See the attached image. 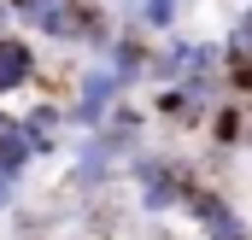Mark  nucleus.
I'll use <instances>...</instances> for the list:
<instances>
[{
	"label": "nucleus",
	"mask_w": 252,
	"mask_h": 240,
	"mask_svg": "<svg viewBox=\"0 0 252 240\" xmlns=\"http://www.w3.org/2000/svg\"><path fill=\"white\" fill-rule=\"evenodd\" d=\"M124 181L135 187V211H141L147 223H170V217H182V199L199 187V164H188L182 152L147 141V147L124 164Z\"/></svg>",
	"instance_id": "obj_1"
},
{
	"label": "nucleus",
	"mask_w": 252,
	"mask_h": 240,
	"mask_svg": "<svg viewBox=\"0 0 252 240\" xmlns=\"http://www.w3.org/2000/svg\"><path fill=\"white\" fill-rule=\"evenodd\" d=\"M124 100H129V88L118 82L112 64H88V59H82V70L70 76V100H64L70 129H76V135H94L100 123L112 118V106H124Z\"/></svg>",
	"instance_id": "obj_2"
},
{
	"label": "nucleus",
	"mask_w": 252,
	"mask_h": 240,
	"mask_svg": "<svg viewBox=\"0 0 252 240\" xmlns=\"http://www.w3.org/2000/svg\"><path fill=\"white\" fill-rule=\"evenodd\" d=\"M118 181H124V158H118L100 135H76L70 170H64V193H76V199H106Z\"/></svg>",
	"instance_id": "obj_3"
},
{
	"label": "nucleus",
	"mask_w": 252,
	"mask_h": 240,
	"mask_svg": "<svg viewBox=\"0 0 252 240\" xmlns=\"http://www.w3.org/2000/svg\"><path fill=\"white\" fill-rule=\"evenodd\" d=\"M182 217H188V229L199 240H252V217H241V205L211 181H199L182 199Z\"/></svg>",
	"instance_id": "obj_4"
},
{
	"label": "nucleus",
	"mask_w": 252,
	"mask_h": 240,
	"mask_svg": "<svg viewBox=\"0 0 252 240\" xmlns=\"http://www.w3.org/2000/svg\"><path fill=\"white\" fill-rule=\"evenodd\" d=\"M41 76H47V47L35 35H24V30H6L0 35V100L30 94Z\"/></svg>",
	"instance_id": "obj_5"
},
{
	"label": "nucleus",
	"mask_w": 252,
	"mask_h": 240,
	"mask_svg": "<svg viewBox=\"0 0 252 240\" xmlns=\"http://www.w3.org/2000/svg\"><path fill=\"white\" fill-rule=\"evenodd\" d=\"M82 0H12V24L24 35H35L41 47H70V24H76Z\"/></svg>",
	"instance_id": "obj_6"
},
{
	"label": "nucleus",
	"mask_w": 252,
	"mask_h": 240,
	"mask_svg": "<svg viewBox=\"0 0 252 240\" xmlns=\"http://www.w3.org/2000/svg\"><path fill=\"white\" fill-rule=\"evenodd\" d=\"M118 35H124V18H118L112 6H100V0H82V6H76L70 47H76L88 64H106V53H112V41H118Z\"/></svg>",
	"instance_id": "obj_7"
},
{
	"label": "nucleus",
	"mask_w": 252,
	"mask_h": 240,
	"mask_svg": "<svg viewBox=\"0 0 252 240\" xmlns=\"http://www.w3.org/2000/svg\"><path fill=\"white\" fill-rule=\"evenodd\" d=\"M205 118H211V106H205L193 88H182V82L153 88V123H158V129H170V135H193V129H205Z\"/></svg>",
	"instance_id": "obj_8"
},
{
	"label": "nucleus",
	"mask_w": 252,
	"mask_h": 240,
	"mask_svg": "<svg viewBox=\"0 0 252 240\" xmlns=\"http://www.w3.org/2000/svg\"><path fill=\"white\" fill-rule=\"evenodd\" d=\"M147 129H153V112H147V106H135V100H124V106H112V118L100 123L94 135H100V141H106V147L129 164V158L147 147Z\"/></svg>",
	"instance_id": "obj_9"
},
{
	"label": "nucleus",
	"mask_w": 252,
	"mask_h": 240,
	"mask_svg": "<svg viewBox=\"0 0 252 240\" xmlns=\"http://www.w3.org/2000/svg\"><path fill=\"white\" fill-rule=\"evenodd\" d=\"M18 118H24V135H30L35 158H53V152L64 147V135H70L64 100H30V112H18Z\"/></svg>",
	"instance_id": "obj_10"
},
{
	"label": "nucleus",
	"mask_w": 252,
	"mask_h": 240,
	"mask_svg": "<svg viewBox=\"0 0 252 240\" xmlns=\"http://www.w3.org/2000/svg\"><path fill=\"white\" fill-rule=\"evenodd\" d=\"M247 123H252V106L247 100H217L211 106V118H205V141H211V152H247Z\"/></svg>",
	"instance_id": "obj_11"
},
{
	"label": "nucleus",
	"mask_w": 252,
	"mask_h": 240,
	"mask_svg": "<svg viewBox=\"0 0 252 240\" xmlns=\"http://www.w3.org/2000/svg\"><path fill=\"white\" fill-rule=\"evenodd\" d=\"M106 64L118 70V82H124L129 94H135V88H147V64H153V35H141V30H129V24H124V35L112 41Z\"/></svg>",
	"instance_id": "obj_12"
},
{
	"label": "nucleus",
	"mask_w": 252,
	"mask_h": 240,
	"mask_svg": "<svg viewBox=\"0 0 252 240\" xmlns=\"http://www.w3.org/2000/svg\"><path fill=\"white\" fill-rule=\"evenodd\" d=\"M35 164H41V158H35V147H30V135H24V118L0 106V176L30 181V170H35Z\"/></svg>",
	"instance_id": "obj_13"
},
{
	"label": "nucleus",
	"mask_w": 252,
	"mask_h": 240,
	"mask_svg": "<svg viewBox=\"0 0 252 240\" xmlns=\"http://www.w3.org/2000/svg\"><path fill=\"white\" fill-rule=\"evenodd\" d=\"M188 59H193V35H188V30L158 35V41H153V64H147V88H170V82H182Z\"/></svg>",
	"instance_id": "obj_14"
},
{
	"label": "nucleus",
	"mask_w": 252,
	"mask_h": 240,
	"mask_svg": "<svg viewBox=\"0 0 252 240\" xmlns=\"http://www.w3.org/2000/svg\"><path fill=\"white\" fill-rule=\"evenodd\" d=\"M182 12H188L182 0H141V6L129 12L124 24H129V30H141V35H153V41H158V35H176V30H182Z\"/></svg>",
	"instance_id": "obj_15"
},
{
	"label": "nucleus",
	"mask_w": 252,
	"mask_h": 240,
	"mask_svg": "<svg viewBox=\"0 0 252 240\" xmlns=\"http://www.w3.org/2000/svg\"><path fill=\"white\" fill-rule=\"evenodd\" d=\"M223 82H229L235 100H247V106H252V53H247V47H235V41H223Z\"/></svg>",
	"instance_id": "obj_16"
},
{
	"label": "nucleus",
	"mask_w": 252,
	"mask_h": 240,
	"mask_svg": "<svg viewBox=\"0 0 252 240\" xmlns=\"http://www.w3.org/2000/svg\"><path fill=\"white\" fill-rule=\"evenodd\" d=\"M223 41H235V47H247V53H252V0H241V6L229 12V30H223Z\"/></svg>",
	"instance_id": "obj_17"
},
{
	"label": "nucleus",
	"mask_w": 252,
	"mask_h": 240,
	"mask_svg": "<svg viewBox=\"0 0 252 240\" xmlns=\"http://www.w3.org/2000/svg\"><path fill=\"white\" fill-rule=\"evenodd\" d=\"M24 205V181H12V176H0V217H12Z\"/></svg>",
	"instance_id": "obj_18"
},
{
	"label": "nucleus",
	"mask_w": 252,
	"mask_h": 240,
	"mask_svg": "<svg viewBox=\"0 0 252 240\" xmlns=\"http://www.w3.org/2000/svg\"><path fill=\"white\" fill-rule=\"evenodd\" d=\"M100 6H112V12H118V18H129V12H135V6H141V0H100Z\"/></svg>",
	"instance_id": "obj_19"
},
{
	"label": "nucleus",
	"mask_w": 252,
	"mask_h": 240,
	"mask_svg": "<svg viewBox=\"0 0 252 240\" xmlns=\"http://www.w3.org/2000/svg\"><path fill=\"white\" fill-rule=\"evenodd\" d=\"M147 240H182V235H176L170 223H153V235H147Z\"/></svg>",
	"instance_id": "obj_20"
},
{
	"label": "nucleus",
	"mask_w": 252,
	"mask_h": 240,
	"mask_svg": "<svg viewBox=\"0 0 252 240\" xmlns=\"http://www.w3.org/2000/svg\"><path fill=\"white\" fill-rule=\"evenodd\" d=\"M6 30H18V24H12V0H0V35H6Z\"/></svg>",
	"instance_id": "obj_21"
},
{
	"label": "nucleus",
	"mask_w": 252,
	"mask_h": 240,
	"mask_svg": "<svg viewBox=\"0 0 252 240\" xmlns=\"http://www.w3.org/2000/svg\"><path fill=\"white\" fill-rule=\"evenodd\" d=\"M182 6H193V0H182Z\"/></svg>",
	"instance_id": "obj_22"
}]
</instances>
